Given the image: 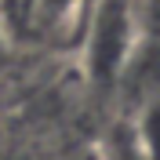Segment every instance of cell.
Listing matches in <instances>:
<instances>
[{
  "label": "cell",
  "mask_w": 160,
  "mask_h": 160,
  "mask_svg": "<svg viewBox=\"0 0 160 160\" xmlns=\"http://www.w3.org/2000/svg\"><path fill=\"white\" fill-rule=\"evenodd\" d=\"M135 29H131L128 0H98L91 11L88 40H84V69L95 84L113 88L120 69L128 66L135 51Z\"/></svg>",
  "instance_id": "6da1fadb"
},
{
  "label": "cell",
  "mask_w": 160,
  "mask_h": 160,
  "mask_svg": "<svg viewBox=\"0 0 160 160\" xmlns=\"http://www.w3.org/2000/svg\"><path fill=\"white\" fill-rule=\"evenodd\" d=\"M128 11L135 40L160 55V0H128Z\"/></svg>",
  "instance_id": "7a4b0ae2"
},
{
  "label": "cell",
  "mask_w": 160,
  "mask_h": 160,
  "mask_svg": "<svg viewBox=\"0 0 160 160\" xmlns=\"http://www.w3.org/2000/svg\"><path fill=\"white\" fill-rule=\"evenodd\" d=\"M95 157H98V160H149L146 153L138 149L135 135H131L128 117L113 120V128L106 131V138H102V146L95 149Z\"/></svg>",
  "instance_id": "3957f363"
},
{
  "label": "cell",
  "mask_w": 160,
  "mask_h": 160,
  "mask_svg": "<svg viewBox=\"0 0 160 160\" xmlns=\"http://www.w3.org/2000/svg\"><path fill=\"white\" fill-rule=\"evenodd\" d=\"M80 160H98V157H95V153H88V157H80Z\"/></svg>",
  "instance_id": "277c9868"
}]
</instances>
